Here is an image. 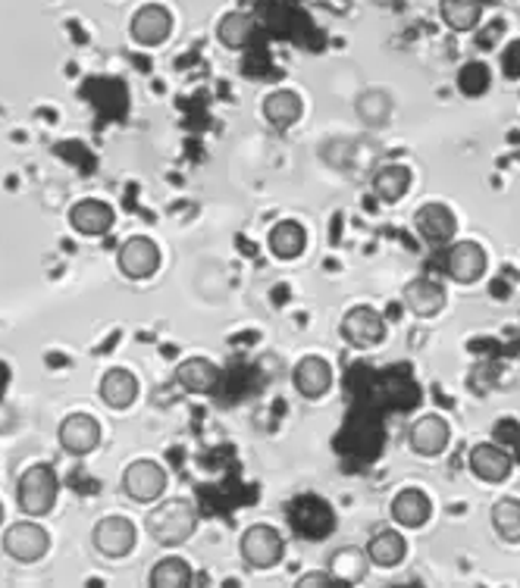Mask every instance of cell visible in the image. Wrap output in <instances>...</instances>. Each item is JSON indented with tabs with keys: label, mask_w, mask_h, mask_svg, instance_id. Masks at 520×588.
<instances>
[{
	"label": "cell",
	"mask_w": 520,
	"mask_h": 588,
	"mask_svg": "<svg viewBox=\"0 0 520 588\" xmlns=\"http://www.w3.org/2000/svg\"><path fill=\"white\" fill-rule=\"evenodd\" d=\"M411 166H405V163H383L377 173H374V178H370L374 195H377L383 204H398L401 197L411 192Z\"/></svg>",
	"instance_id": "cell-20"
},
{
	"label": "cell",
	"mask_w": 520,
	"mask_h": 588,
	"mask_svg": "<svg viewBox=\"0 0 520 588\" xmlns=\"http://www.w3.org/2000/svg\"><path fill=\"white\" fill-rule=\"evenodd\" d=\"M489 257L480 241H455L446 254V276L458 286H473L483 279Z\"/></svg>",
	"instance_id": "cell-8"
},
{
	"label": "cell",
	"mask_w": 520,
	"mask_h": 588,
	"mask_svg": "<svg viewBox=\"0 0 520 588\" xmlns=\"http://www.w3.org/2000/svg\"><path fill=\"white\" fill-rule=\"evenodd\" d=\"M367 554H370V564H374V567H379V570H392V567H398V564L405 560L408 541H405V535L395 533V529H383V533H377L367 541Z\"/></svg>",
	"instance_id": "cell-26"
},
{
	"label": "cell",
	"mask_w": 520,
	"mask_h": 588,
	"mask_svg": "<svg viewBox=\"0 0 520 588\" xmlns=\"http://www.w3.org/2000/svg\"><path fill=\"white\" fill-rule=\"evenodd\" d=\"M57 492H60V485H57L54 470L48 464H32L19 476V510H22L26 517H48V514L54 510Z\"/></svg>",
	"instance_id": "cell-2"
},
{
	"label": "cell",
	"mask_w": 520,
	"mask_h": 588,
	"mask_svg": "<svg viewBox=\"0 0 520 588\" xmlns=\"http://www.w3.org/2000/svg\"><path fill=\"white\" fill-rule=\"evenodd\" d=\"M144 529L161 548H180L195 535L197 507L188 498L161 501L144 519Z\"/></svg>",
	"instance_id": "cell-1"
},
{
	"label": "cell",
	"mask_w": 520,
	"mask_h": 588,
	"mask_svg": "<svg viewBox=\"0 0 520 588\" xmlns=\"http://www.w3.org/2000/svg\"><path fill=\"white\" fill-rule=\"evenodd\" d=\"M113 223H116V214H113V207L104 204V200L85 197V200L72 204L70 226L79 235H91V238L108 235L110 229H113Z\"/></svg>",
	"instance_id": "cell-18"
},
{
	"label": "cell",
	"mask_w": 520,
	"mask_h": 588,
	"mask_svg": "<svg viewBox=\"0 0 520 588\" xmlns=\"http://www.w3.org/2000/svg\"><path fill=\"white\" fill-rule=\"evenodd\" d=\"M367 570H370V554L364 548H355V545H345L339 551H333L329 557V572L339 579L341 586H358L367 579Z\"/></svg>",
	"instance_id": "cell-24"
},
{
	"label": "cell",
	"mask_w": 520,
	"mask_h": 588,
	"mask_svg": "<svg viewBox=\"0 0 520 588\" xmlns=\"http://www.w3.org/2000/svg\"><path fill=\"white\" fill-rule=\"evenodd\" d=\"M401 303H405V310H408L411 317H417V320H432V317H439V313L446 310L449 295H446V288L439 286L436 279L420 276V279H411V282L405 286Z\"/></svg>",
	"instance_id": "cell-13"
},
{
	"label": "cell",
	"mask_w": 520,
	"mask_h": 588,
	"mask_svg": "<svg viewBox=\"0 0 520 588\" xmlns=\"http://www.w3.org/2000/svg\"><path fill=\"white\" fill-rule=\"evenodd\" d=\"M267 248L279 260H298L307 248V233L295 219H279L267 235Z\"/></svg>",
	"instance_id": "cell-22"
},
{
	"label": "cell",
	"mask_w": 520,
	"mask_h": 588,
	"mask_svg": "<svg viewBox=\"0 0 520 588\" xmlns=\"http://www.w3.org/2000/svg\"><path fill=\"white\" fill-rule=\"evenodd\" d=\"M292 379H295V389H298L302 398H307V401H320V398H326L329 389H333V367H329L326 357L307 354L298 360Z\"/></svg>",
	"instance_id": "cell-15"
},
{
	"label": "cell",
	"mask_w": 520,
	"mask_h": 588,
	"mask_svg": "<svg viewBox=\"0 0 520 588\" xmlns=\"http://www.w3.org/2000/svg\"><path fill=\"white\" fill-rule=\"evenodd\" d=\"M302 113H305V101H302L298 91L292 89L269 91L267 97H264V104H261L264 123L273 125V128H279V132H286V128H292V125L298 123Z\"/></svg>",
	"instance_id": "cell-17"
},
{
	"label": "cell",
	"mask_w": 520,
	"mask_h": 588,
	"mask_svg": "<svg viewBox=\"0 0 520 588\" xmlns=\"http://www.w3.org/2000/svg\"><path fill=\"white\" fill-rule=\"evenodd\" d=\"M176 382L185 392L211 394L220 385V370H216L214 360H207V357H188L176 367Z\"/></svg>",
	"instance_id": "cell-21"
},
{
	"label": "cell",
	"mask_w": 520,
	"mask_h": 588,
	"mask_svg": "<svg viewBox=\"0 0 520 588\" xmlns=\"http://www.w3.org/2000/svg\"><path fill=\"white\" fill-rule=\"evenodd\" d=\"M116 260H120V272H123L126 279L142 282V279H151V276L161 269V248H157L147 235H135V238L123 241Z\"/></svg>",
	"instance_id": "cell-11"
},
{
	"label": "cell",
	"mask_w": 520,
	"mask_h": 588,
	"mask_svg": "<svg viewBox=\"0 0 520 588\" xmlns=\"http://www.w3.org/2000/svg\"><path fill=\"white\" fill-rule=\"evenodd\" d=\"M467 464H470V473H473L477 479L489 482V485H499V482H504L514 473L511 454H508L504 447L492 445V442H480V445L470 447Z\"/></svg>",
	"instance_id": "cell-14"
},
{
	"label": "cell",
	"mask_w": 520,
	"mask_h": 588,
	"mask_svg": "<svg viewBox=\"0 0 520 588\" xmlns=\"http://www.w3.org/2000/svg\"><path fill=\"white\" fill-rule=\"evenodd\" d=\"M139 398V379L135 373H129L123 367L110 370L101 379V401L108 404L110 411H129Z\"/></svg>",
	"instance_id": "cell-23"
},
{
	"label": "cell",
	"mask_w": 520,
	"mask_h": 588,
	"mask_svg": "<svg viewBox=\"0 0 520 588\" xmlns=\"http://www.w3.org/2000/svg\"><path fill=\"white\" fill-rule=\"evenodd\" d=\"M0 523H3V504H0Z\"/></svg>",
	"instance_id": "cell-32"
},
{
	"label": "cell",
	"mask_w": 520,
	"mask_h": 588,
	"mask_svg": "<svg viewBox=\"0 0 520 588\" xmlns=\"http://www.w3.org/2000/svg\"><path fill=\"white\" fill-rule=\"evenodd\" d=\"M57 442L72 457H85L101 445V423L89 413H70L57 429Z\"/></svg>",
	"instance_id": "cell-12"
},
{
	"label": "cell",
	"mask_w": 520,
	"mask_h": 588,
	"mask_svg": "<svg viewBox=\"0 0 520 588\" xmlns=\"http://www.w3.org/2000/svg\"><path fill=\"white\" fill-rule=\"evenodd\" d=\"M254 38V19L242 10H230L226 17L216 22V41L230 51H242L248 48Z\"/></svg>",
	"instance_id": "cell-27"
},
{
	"label": "cell",
	"mask_w": 520,
	"mask_h": 588,
	"mask_svg": "<svg viewBox=\"0 0 520 588\" xmlns=\"http://www.w3.org/2000/svg\"><path fill=\"white\" fill-rule=\"evenodd\" d=\"M414 226L430 245H449L451 238L458 235V216L451 214V207H446V204H424L414 214Z\"/></svg>",
	"instance_id": "cell-16"
},
{
	"label": "cell",
	"mask_w": 520,
	"mask_h": 588,
	"mask_svg": "<svg viewBox=\"0 0 520 588\" xmlns=\"http://www.w3.org/2000/svg\"><path fill=\"white\" fill-rule=\"evenodd\" d=\"M298 586L302 588H333V586H341V582L329 570H314V572H305V576H298Z\"/></svg>",
	"instance_id": "cell-31"
},
{
	"label": "cell",
	"mask_w": 520,
	"mask_h": 588,
	"mask_svg": "<svg viewBox=\"0 0 520 588\" xmlns=\"http://www.w3.org/2000/svg\"><path fill=\"white\" fill-rule=\"evenodd\" d=\"M51 548V535L35 519H19L3 535V551L17 564H38Z\"/></svg>",
	"instance_id": "cell-4"
},
{
	"label": "cell",
	"mask_w": 520,
	"mask_h": 588,
	"mask_svg": "<svg viewBox=\"0 0 520 588\" xmlns=\"http://www.w3.org/2000/svg\"><path fill=\"white\" fill-rule=\"evenodd\" d=\"M451 442V426L439 413H424L417 416L408 429V447L417 457H439Z\"/></svg>",
	"instance_id": "cell-10"
},
{
	"label": "cell",
	"mask_w": 520,
	"mask_h": 588,
	"mask_svg": "<svg viewBox=\"0 0 520 588\" xmlns=\"http://www.w3.org/2000/svg\"><path fill=\"white\" fill-rule=\"evenodd\" d=\"M286 554V541L276 526L254 523L238 538V557L248 564V570H273Z\"/></svg>",
	"instance_id": "cell-3"
},
{
	"label": "cell",
	"mask_w": 520,
	"mask_h": 588,
	"mask_svg": "<svg viewBox=\"0 0 520 588\" xmlns=\"http://www.w3.org/2000/svg\"><path fill=\"white\" fill-rule=\"evenodd\" d=\"M170 488V476L157 461H132L123 473V492L135 504H154Z\"/></svg>",
	"instance_id": "cell-6"
},
{
	"label": "cell",
	"mask_w": 520,
	"mask_h": 588,
	"mask_svg": "<svg viewBox=\"0 0 520 588\" xmlns=\"http://www.w3.org/2000/svg\"><path fill=\"white\" fill-rule=\"evenodd\" d=\"M439 17L451 32H473L480 25V17H483V3L480 0H442Z\"/></svg>",
	"instance_id": "cell-28"
},
{
	"label": "cell",
	"mask_w": 520,
	"mask_h": 588,
	"mask_svg": "<svg viewBox=\"0 0 520 588\" xmlns=\"http://www.w3.org/2000/svg\"><path fill=\"white\" fill-rule=\"evenodd\" d=\"M129 35L139 48H161L163 41L173 35V13L161 3H144L132 17Z\"/></svg>",
	"instance_id": "cell-9"
},
{
	"label": "cell",
	"mask_w": 520,
	"mask_h": 588,
	"mask_svg": "<svg viewBox=\"0 0 520 588\" xmlns=\"http://www.w3.org/2000/svg\"><path fill=\"white\" fill-rule=\"evenodd\" d=\"M355 113L367 128H383V125H389L395 113L392 94L383 89H364L355 101Z\"/></svg>",
	"instance_id": "cell-25"
},
{
	"label": "cell",
	"mask_w": 520,
	"mask_h": 588,
	"mask_svg": "<svg viewBox=\"0 0 520 588\" xmlns=\"http://www.w3.org/2000/svg\"><path fill=\"white\" fill-rule=\"evenodd\" d=\"M135 538H139L135 523L129 517H120V514H110V517L98 519V526L91 529V545H94V551L104 554L110 560H120V557L132 554Z\"/></svg>",
	"instance_id": "cell-7"
},
{
	"label": "cell",
	"mask_w": 520,
	"mask_h": 588,
	"mask_svg": "<svg viewBox=\"0 0 520 588\" xmlns=\"http://www.w3.org/2000/svg\"><path fill=\"white\" fill-rule=\"evenodd\" d=\"M389 514H392V523H398L401 529H424L432 517V501L420 488H401L392 498Z\"/></svg>",
	"instance_id": "cell-19"
},
{
	"label": "cell",
	"mask_w": 520,
	"mask_h": 588,
	"mask_svg": "<svg viewBox=\"0 0 520 588\" xmlns=\"http://www.w3.org/2000/svg\"><path fill=\"white\" fill-rule=\"evenodd\" d=\"M489 519L496 535L508 545H520V501L518 498H499L489 507Z\"/></svg>",
	"instance_id": "cell-29"
},
{
	"label": "cell",
	"mask_w": 520,
	"mask_h": 588,
	"mask_svg": "<svg viewBox=\"0 0 520 588\" xmlns=\"http://www.w3.org/2000/svg\"><path fill=\"white\" fill-rule=\"evenodd\" d=\"M339 332L341 339L348 341L351 348L367 351V348H377L379 341L386 339V320H383V313H379L377 307L358 303V307H351V310L341 317Z\"/></svg>",
	"instance_id": "cell-5"
},
{
	"label": "cell",
	"mask_w": 520,
	"mask_h": 588,
	"mask_svg": "<svg viewBox=\"0 0 520 588\" xmlns=\"http://www.w3.org/2000/svg\"><path fill=\"white\" fill-rule=\"evenodd\" d=\"M154 588H188L195 582V576H192V567H188V560H182V557H163L157 560L154 567H151V579H147Z\"/></svg>",
	"instance_id": "cell-30"
}]
</instances>
